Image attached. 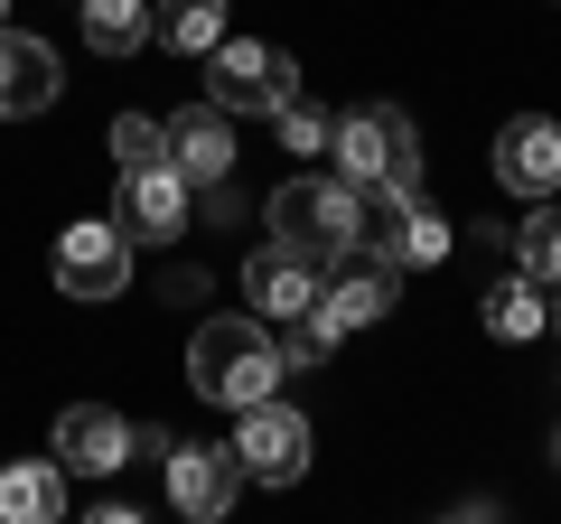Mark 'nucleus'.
<instances>
[{
	"label": "nucleus",
	"instance_id": "1",
	"mask_svg": "<svg viewBox=\"0 0 561 524\" xmlns=\"http://www.w3.org/2000/svg\"><path fill=\"white\" fill-rule=\"evenodd\" d=\"M280 375H290V365H280L272 328H262L253 309H234V319H206L197 346H187V384H197L206 403H225V412L272 403V384H280Z\"/></svg>",
	"mask_w": 561,
	"mask_h": 524
},
{
	"label": "nucleus",
	"instance_id": "2",
	"mask_svg": "<svg viewBox=\"0 0 561 524\" xmlns=\"http://www.w3.org/2000/svg\"><path fill=\"white\" fill-rule=\"evenodd\" d=\"M337 179L356 187V197H402V187H421V132L412 113H393V103H356V113H337Z\"/></svg>",
	"mask_w": 561,
	"mask_h": 524
},
{
	"label": "nucleus",
	"instance_id": "3",
	"mask_svg": "<svg viewBox=\"0 0 561 524\" xmlns=\"http://www.w3.org/2000/svg\"><path fill=\"white\" fill-rule=\"evenodd\" d=\"M356 225H365V197L346 179H290V187H272V243H280V253H300L309 272L356 253Z\"/></svg>",
	"mask_w": 561,
	"mask_h": 524
},
{
	"label": "nucleus",
	"instance_id": "4",
	"mask_svg": "<svg viewBox=\"0 0 561 524\" xmlns=\"http://www.w3.org/2000/svg\"><path fill=\"white\" fill-rule=\"evenodd\" d=\"M225 459H234V478H253V487H300L309 478V412L253 403V412H243V431L225 441Z\"/></svg>",
	"mask_w": 561,
	"mask_h": 524
},
{
	"label": "nucleus",
	"instance_id": "5",
	"mask_svg": "<svg viewBox=\"0 0 561 524\" xmlns=\"http://www.w3.org/2000/svg\"><path fill=\"white\" fill-rule=\"evenodd\" d=\"M206 66H216V76H206V103H216V113H280V103L300 94V76H290V57H280L272 38H225Z\"/></svg>",
	"mask_w": 561,
	"mask_h": 524
},
{
	"label": "nucleus",
	"instance_id": "6",
	"mask_svg": "<svg viewBox=\"0 0 561 524\" xmlns=\"http://www.w3.org/2000/svg\"><path fill=\"white\" fill-rule=\"evenodd\" d=\"M356 253L393 262V272H431V262H449V216H431V206L402 187V197H375L356 225Z\"/></svg>",
	"mask_w": 561,
	"mask_h": 524
},
{
	"label": "nucleus",
	"instance_id": "7",
	"mask_svg": "<svg viewBox=\"0 0 561 524\" xmlns=\"http://www.w3.org/2000/svg\"><path fill=\"white\" fill-rule=\"evenodd\" d=\"M47 272H57L66 300H122V282H131V235L122 225H66Z\"/></svg>",
	"mask_w": 561,
	"mask_h": 524
},
{
	"label": "nucleus",
	"instance_id": "8",
	"mask_svg": "<svg viewBox=\"0 0 561 524\" xmlns=\"http://www.w3.org/2000/svg\"><path fill=\"white\" fill-rule=\"evenodd\" d=\"M187 197H197V187H187L169 160H140V169H122L113 225H122L131 243H169V235H187Z\"/></svg>",
	"mask_w": 561,
	"mask_h": 524
},
{
	"label": "nucleus",
	"instance_id": "9",
	"mask_svg": "<svg viewBox=\"0 0 561 524\" xmlns=\"http://www.w3.org/2000/svg\"><path fill=\"white\" fill-rule=\"evenodd\" d=\"M243 309L262 328H300L319 309V272L300 253H280V243H262V253H243Z\"/></svg>",
	"mask_w": 561,
	"mask_h": 524
},
{
	"label": "nucleus",
	"instance_id": "10",
	"mask_svg": "<svg viewBox=\"0 0 561 524\" xmlns=\"http://www.w3.org/2000/svg\"><path fill=\"white\" fill-rule=\"evenodd\" d=\"M131 449H140V431L122 422L113 403H76V412H57V468H66V478H113Z\"/></svg>",
	"mask_w": 561,
	"mask_h": 524
},
{
	"label": "nucleus",
	"instance_id": "11",
	"mask_svg": "<svg viewBox=\"0 0 561 524\" xmlns=\"http://www.w3.org/2000/svg\"><path fill=\"white\" fill-rule=\"evenodd\" d=\"M496 187H515V197H552L561 187V122H542V113H515L496 132Z\"/></svg>",
	"mask_w": 561,
	"mask_h": 524
},
{
	"label": "nucleus",
	"instance_id": "12",
	"mask_svg": "<svg viewBox=\"0 0 561 524\" xmlns=\"http://www.w3.org/2000/svg\"><path fill=\"white\" fill-rule=\"evenodd\" d=\"M383 309H393V262H375V253L356 262V253H346V262H337V282L319 291V309H309V319H319L328 338H356V328H375Z\"/></svg>",
	"mask_w": 561,
	"mask_h": 524
},
{
	"label": "nucleus",
	"instance_id": "13",
	"mask_svg": "<svg viewBox=\"0 0 561 524\" xmlns=\"http://www.w3.org/2000/svg\"><path fill=\"white\" fill-rule=\"evenodd\" d=\"M169 141V169H179L187 187H216L225 169H234V113H216V103H197V113H169L160 122Z\"/></svg>",
	"mask_w": 561,
	"mask_h": 524
},
{
	"label": "nucleus",
	"instance_id": "14",
	"mask_svg": "<svg viewBox=\"0 0 561 524\" xmlns=\"http://www.w3.org/2000/svg\"><path fill=\"white\" fill-rule=\"evenodd\" d=\"M57 47L47 38H28V29H0V122H28V113H47L57 103Z\"/></svg>",
	"mask_w": 561,
	"mask_h": 524
},
{
	"label": "nucleus",
	"instance_id": "15",
	"mask_svg": "<svg viewBox=\"0 0 561 524\" xmlns=\"http://www.w3.org/2000/svg\"><path fill=\"white\" fill-rule=\"evenodd\" d=\"M160 478H169V505H179V515H225V505H234V459H225V449H197V441H169L160 449Z\"/></svg>",
	"mask_w": 561,
	"mask_h": 524
},
{
	"label": "nucleus",
	"instance_id": "16",
	"mask_svg": "<svg viewBox=\"0 0 561 524\" xmlns=\"http://www.w3.org/2000/svg\"><path fill=\"white\" fill-rule=\"evenodd\" d=\"M66 515V468L57 459H10L0 468V524H57Z\"/></svg>",
	"mask_w": 561,
	"mask_h": 524
},
{
	"label": "nucleus",
	"instance_id": "17",
	"mask_svg": "<svg viewBox=\"0 0 561 524\" xmlns=\"http://www.w3.org/2000/svg\"><path fill=\"white\" fill-rule=\"evenodd\" d=\"M150 38H169L179 57H216L225 47V0H160L150 10Z\"/></svg>",
	"mask_w": 561,
	"mask_h": 524
},
{
	"label": "nucleus",
	"instance_id": "18",
	"mask_svg": "<svg viewBox=\"0 0 561 524\" xmlns=\"http://www.w3.org/2000/svg\"><path fill=\"white\" fill-rule=\"evenodd\" d=\"M76 10H84V38L103 57H140L150 47V0H76Z\"/></svg>",
	"mask_w": 561,
	"mask_h": 524
},
{
	"label": "nucleus",
	"instance_id": "19",
	"mask_svg": "<svg viewBox=\"0 0 561 524\" xmlns=\"http://www.w3.org/2000/svg\"><path fill=\"white\" fill-rule=\"evenodd\" d=\"M486 338H505V346L542 338V282H496L486 291Z\"/></svg>",
	"mask_w": 561,
	"mask_h": 524
},
{
	"label": "nucleus",
	"instance_id": "20",
	"mask_svg": "<svg viewBox=\"0 0 561 524\" xmlns=\"http://www.w3.org/2000/svg\"><path fill=\"white\" fill-rule=\"evenodd\" d=\"M524 253V282H561V206H534V225L515 235Z\"/></svg>",
	"mask_w": 561,
	"mask_h": 524
},
{
	"label": "nucleus",
	"instance_id": "21",
	"mask_svg": "<svg viewBox=\"0 0 561 524\" xmlns=\"http://www.w3.org/2000/svg\"><path fill=\"white\" fill-rule=\"evenodd\" d=\"M272 122H280V141H290V150H328V141H337V113H328V103H309V94H290Z\"/></svg>",
	"mask_w": 561,
	"mask_h": 524
},
{
	"label": "nucleus",
	"instance_id": "22",
	"mask_svg": "<svg viewBox=\"0 0 561 524\" xmlns=\"http://www.w3.org/2000/svg\"><path fill=\"white\" fill-rule=\"evenodd\" d=\"M113 160H122V169H140V160H169L160 122H150V113H122V122H113Z\"/></svg>",
	"mask_w": 561,
	"mask_h": 524
},
{
	"label": "nucleus",
	"instance_id": "23",
	"mask_svg": "<svg viewBox=\"0 0 561 524\" xmlns=\"http://www.w3.org/2000/svg\"><path fill=\"white\" fill-rule=\"evenodd\" d=\"M84 524H140V505H94Z\"/></svg>",
	"mask_w": 561,
	"mask_h": 524
},
{
	"label": "nucleus",
	"instance_id": "24",
	"mask_svg": "<svg viewBox=\"0 0 561 524\" xmlns=\"http://www.w3.org/2000/svg\"><path fill=\"white\" fill-rule=\"evenodd\" d=\"M187 524H225V515H187Z\"/></svg>",
	"mask_w": 561,
	"mask_h": 524
},
{
	"label": "nucleus",
	"instance_id": "25",
	"mask_svg": "<svg viewBox=\"0 0 561 524\" xmlns=\"http://www.w3.org/2000/svg\"><path fill=\"white\" fill-rule=\"evenodd\" d=\"M0 29H10V0H0Z\"/></svg>",
	"mask_w": 561,
	"mask_h": 524
},
{
	"label": "nucleus",
	"instance_id": "26",
	"mask_svg": "<svg viewBox=\"0 0 561 524\" xmlns=\"http://www.w3.org/2000/svg\"><path fill=\"white\" fill-rule=\"evenodd\" d=\"M449 524H478V515H449Z\"/></svg>",
	"mask_w": 561,
	"mask_h": 524
}]
</instances>
